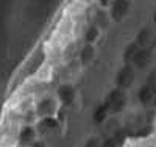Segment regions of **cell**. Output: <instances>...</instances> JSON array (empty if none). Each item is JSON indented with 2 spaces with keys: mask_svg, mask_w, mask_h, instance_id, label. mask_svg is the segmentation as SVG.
Returning a JSON list of instances; mask_svg holds the SVG:
<instances>
[{
  "mask_svg": "<svg viewBox=\"0 0 156 147\" xmlns=\"http://www.w3.org/2000/svg\"><path fill=\"white\" fill-rule=\"evenodd\" d=\"M61 100L58 94H42L33 103V113L37 119L42 117H56V113L61 108Z\"/></svg>",
  "mask_w": 156,
  "mask_h": 147,
  "instance_id": "obj_1",
  "label": "cell"
}]
</instances>
